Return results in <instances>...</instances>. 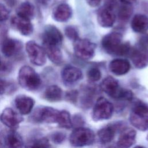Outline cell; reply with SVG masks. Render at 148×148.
<instances>
[{"instance_id":"6da1fadb","label":"cell","mask_w":148,"mask_h":148,"mask_svg":"<svg viewBox=\"0 0 148 148\" xmlns=\"http://www.w3.org/2000/svg\"><path fill=\"white\" fill-rule=\"evenodd\" d=\"M122 35L117 32H110L103 36L102 46L108 53L116 56H125L130 50L129 43H122Z\"/></svg>"},{"instance_id":"7a4b0ae2","label":"cell","mask_w":148,"mask_h":148,"mask_svg":"<svg viewBox=\"0 0 148 148\" xmlns=\"http://www.w3.org/2000/svg\"><path fill=\"white\" fill-rule=\"evenodd\" d=\"M17 79L20 86L28 91L37 90L42 84V79L39 74L28 65L20 69Z\"/></svg>"},{"instance_id":"3957f363","label":"cell","mask_w":148,"mask_h":148,"mask_svg":"<svg viewBox=\"0 0 148 148\" xmlns=\"http://www.w3.org/2000/svg\"><path fill=\"white\" fill-rule=\"evenodd\" d=\"M101 88L109 96L114 99L130 101L133 97L131 91L120 87L117 80L112 76H108L102 80Z\"/></svg>"},{"instance_id":"277c9868","label":"cell","mask_w":148,"mask_h":148,"mask_svg":"<svg viewBox=\"0 0 148 148\" xmlns=\"http://www.w3.org/2000/svg\"><path fill=\"white\" fill-rule=\"evenodd\" d=\"M130 121L138 130L146 131L148 129V106L140 102L136 103L130 112Z\"/></svg>"},{"instance_id":"5b68a950","label":"cell","mask_w":148,"mask_h":148,"mask_svg":"<svg viewBox=\"0 0 148 148\" xmlns=\"http://www.w3.org/2000/svg\"><path fill=\"white\" fill-rule=\"evenodd\" d=\"M95 139L94 132L87 128L79 127L74 130L69 136V142L73 146L82 147L90 145Z\"/></svg>"},{"instance_id":"8992f818","label":"cell","mask_w":148,"mask_h":148,"mask_svg":"<svg viewBox=\"0 0 148 148\" xmlns=\"http://www.w3.org/2000/svg\"><path fill=\"white\" fill-rule=\"evenodd\" d=\"M113 104L104 97H99L96 101L92 110L94 120H103L110 119L113 113Z\"/></svg>"},{"instance_id":"52a82bcc","label":"cell","mask_w":148,"mask_h":148,"mask_svg":"<svg viewBox=\"0 0 148 148\" xmlns=\"http://www.w3.org/2000/svg\"><path fill=\"white\" fill-rule=\"evenodd\" d=\"M96 45L86 39L79 38L74 41L73 50L75 55L80 59L88 60L91 59L95 53Z\"/></svg>"},{"instance_id":"ba28073f","label":"cell","mask_w":148,"mask_h":148,"mask_svg":"<svg viewBox=\"0 0 148 148\" xmlns=\"http://www.w3.org/2000/svg\"><path fill=\"white\" fill-rule=\"evenodd\" d=\"M25 50L30 62L36 66H42L46 62V54L43 48L34 40L26 43Z\"/></svg>"},{"instance_id":"9c48e42d","label":"cell","mask_w":148,"mask_h":148,"mask_svg":"<svg viewBox=\"0 0 148 148\" xmlns=\"http://www.w3.org/2000/svg\"><path fill=\"white\" fill-rule=\"evenodd\" d=\"M59 113V110L51 107H39L33 112L31 118L36 123H57Z\"/></svg>"},{"instance_id":"30bf717a","label":"cell","mask_w":148,"mask_h":148,"mask_svg":"<svg viewBox=\"0 0 148 148\" xmlns=\"http://www.w3.org/2000/svg\"><path fill=\"white\" fill-rule=\"evenodd\" d=\"M23 47V43L17 39L6 37H3L1 49L3 54L6 57H12L18 54Z\"/></svg>"},{"instance_id":"8fae6325","label":"cell","mask_w":148,"mask_h":148,"mask_svg":"<svg viewBox=\"0 0 148 148\" xmlns=\"http://www.w3.org/2000/svg\"><path fill=\"white\" fill-rule=\"evenodd\" d=\"M61 32L54 25H47L42 34L43 45L60 46L62 42Z\"/></svg>"},{"instance_id":"7c38bea8","label":"cell","mask_w":148,"mask_h":148,"mask_svg":"<svg viewBox=\"0 0 148 148\" xmlns=\"http://www.w3.org/2000/svg\"><path fill=\"white\" fill-rule=\"evenodd\" d=\"M1 122L12 130L17 128L23 121V117L10 108H5L0 116Z\"/></svg>"},{"instance_id":"4fadbf2b","label":"cell","mask_w":148,"mask_h":148,"mask_svg":"<svg viewBox=\"0 0 148 148\" xmlns=\"http://www.w3.org/2000/svg\"><path fill=\"white\" fill-rule=\"evenodd\" d=\"M131 58L137 68L142 69L148 65V49L138 45L131 51Z\"/></svg>"},{"instance_id":"5bb4252c","label":"cell","mask_w":148,"mask_h":148,"mask_svg":"<svg viewBox=\"0 0 148 148\" xmlns=\"http://www.w3.org/2000/svg\"><path fill=\"white\" fill-rule=\"evenodd\" d=\"M11 25L13 28L23 35L29 36L33 32L34 28L30 20L23 18L18 15L12 18Z\"/></svg>"},{"instance_id":"9a60e30c","label":"cell","mask_w":148,"mask_h":148,"mask_svg":"<svg viewBox=\"0 0 148 148\" xmlns=\"http://www.w3.org/2000/svg\"><path fill=\"white\" fill-rule=\"evenodd\" d=\"M116 14L114 10L106 7L101 8L97 13V21L102 27L109 28L113 26L116 20Z\"/></svg>"},{"instance_id":"2e32d148","label":"cell","mask_w":148,"mask_h":148,"mask_svg":"<svg viewBox=\"0 0 148 148\" xmlns=\"http://www.w3.org/2000/svg\"><path fill=\"white\" fill-rule=\"evenodd\" d=\"M14 105L21 114H28L31 112L35 105L34 99L25 95H18L14 99Z\"/></svg>"},{"instance_id":"e0dca14e","label":"cell","mask_w":148,"mask_h":148,"mask_svg":"<svg viewBox=\"0 0 148 148\" xmlns=\"http://www.w3.org/2000/svg\"><path fill=\"white\" fill-rule=\"evenodd\" d=\"M82 72L76 67L72 66H65L61 72V77L66 84H72L77 82L82 77Z\"/></svg>"},{"instance_id":"ac0fdd59","label":"cell","mask_w":148,"mask_h":148,"mask_svg":"<svg viewBox=\"0 0 148 148\" xmlns=\"http://www.w3.org/2000/svg\"><path fill=\"white\" fill-rule=\"evenodd\" d=\"M136 132L131 128H126L120 133L117 142V146L120 147H130L135 142Z\"/></svg>"},{"instance_id":"d6986e66","label":"cell","mask_w":148,"mask_h":148,"mask_svg":"<svg viewBox=\"0 0 148 148\" xmlns=\"http://www.w3.org/2000/svg\"><path fill=\"white\" fill-rule=\"evenodd\" d=\"M131 65L128 61L125 59L116 58L111 61L109 65V70L113 74L121 76L126 74L130 69Z\"/></svg>"},{"instance_id":"ffe728a7","label":"cell","mask_w":148,"mask_h":148,"mask_svg":"<svg viewBox=\"0 0 148 148\" xmlns=\"http://www.w3.org/2000/svg\"><path fill=\"white\" fill-rule=\"evenodd\" d=\"M72 16V9L66 3L58 5L53 10V17L58 22H65L68 20Z\"/></svg>"},{"instance_id":"44dd1931","label":"cell","mask_w":148,"mask_h":148,"mask_svg":"<svg viewBox=\"0 0 148 148\" xmlns=\"http://www.w3.org/2000/svg\"><path fill=\"white\" fill-rule=\"evenodd\" d=\"M132 30L138 33H143L148 30V17L142 14L135 15L131 21Z\"/></svg>"},{"instance_id":"7402d4cb","label":"cell","mask_w":148,"mask_h":148,"mask_svg":"<svg viewBox=\"0 0 148 148\" xmlns=\"http://www.w3.org/2000/svg\"><path fill=\"white\" fill-rule=\"evenodd\" d=\"M43 48L46 56L52 62L57 65L62 62V54L60 50V46L43 45Z\"/></svg>"},{"instance_id":"603a6c76","label":"cell","mask_w":148,"mask_h":148,"mask_svg":"<svg viewBox=\"0 0 148 148\" xmlns=\"http://www.w3.org/2000/svg\"><path fill=\"white\" fill-rule=\"evenodd\" d=\"M5 143L8 147H21L23 146L24 142L21 135L14 130H12L6 135Z\"/></svg>"},{"instance_id":"cb8c5ba5","label":"cell","mask_w":148,"mask_h":148,"mask_svg":"<svg viewBox=\"0 0 148 148\" xmlns=\"http://www.w3.org/2000/svg\"><path fill=\"white\" fill-rule=\"evenodd\" d=\"M44 98L48 101L54 102L60 101L62 97L61 88L56 85L49 86L44 92Z\"/></svg>"},{"instance_id":"d4e9b609","label":"cell","mask_w":148,"mask_h":148,"mask_svg":"<svg viewBox=\"0 0 148 148\" xmlns=\"http://www.w3.org/2000/svg\"><path fill=\"white\" fill-rule=\"evenodd\" d=\"M116 10L118 18L121 21L128 20L133 12V8L131 3L124 2L122 1Z\"/></svg>"},{"instance_id":"484cf974","label":"cell","mask_w":148,"mask_h":148,"mask_svg":"<svg viewBox=\"0 0 148 148\" xmlns=\"http://www.w3.org/2000/svg\"><path fill=\"white\" fill-rule=\"evenodd\" d=\"M16 12L17 15L31 20L34 15V7L28 2H23L18 6Z\"/></svg>"},{"instance_id":"4316f807","label":"cell","mask_w":148,"mask_h":148,"mask_svg":"<svg viewBox=\"0 0 148 148\" xmlns=\"http://www.w3.org/2000/svg\"><path fill=\"white\" fill-rule=\"evenodd\" d=\"M114 134L115 130L111 126H107L98 131V136L102 143H108L113 139Z\"/></svg>"},{"instance_id":"83f0119b","label":"cell","mask_w":148,"mask_h":148,"mask_svg":"<svg viewBox=\"0 0 148 148\" xmlns=\"http://www.w3.org/2000/svg\"><path fill=\"white\" fill-rule=\"evenodd\" d=\"M57 123L62 128H71L72 126V123L69 112L66 110L60 111Z\"/></svg>"},{"instance_id":"f1b7e54d","label":"cell","mask_w":148,"mask_h":148,"mask_svg":"<svg viewBox=\"0 0 148 148\" xmlns=\"http://www.w3.org/2000/svg\"><path fill=\"white\" fill-rule=\"evenodd\" d=\"M28 147H50L49 140L46 138H40L34 139L30 143Z\"/></svg>"},{"instance_id":"f546056e","label":"cell","mask_w":148,"mask_h":148,"mask_svg":"<svg viewBox=\"0 0 148 148\" xmlns=\"http://www.w3.org/2000/svg\"><path fill=\"white\" fill-rule=\"evenodd\" d=\"M88 79L91 82H97L101 77V73L99 69L97 68H90L87 73Z\"/></svg>"},{"instance_id":"4dcf8cb0","label":"cell","mask_w":148,"mask_h":148,"mask_svg":"<svg viewBox=\"0 0 148 148\" xmlns=\"http://www.w3.org/2000/svg\"><path fill=\"white\" fill-rule=\"evenodd\" d=\"M65 33L66 36L69 39L73 41H75L76 39L79 38L78 34L76 29L72 26H68L66 27L65 29Z\"/></svg>"},{"instance_id":"1f68e13d","label":"cell","mask_w":148,"mask_h":148,"mask_svg":"<svg viewBox=\"0 0 148 148\" xmlns=\"http://www.w3.org/2000/svg\"><path fill=\"white\" fill-rule=\"evenodd\" d=\"M51 139L55 143H61L65 139V134L61 132H55L51 135Z\"/></svg>"},{"instance_id":"d6a6232c","label":"cell","mask_w":148,"mask_h":148,"mask_svg":"<svg viewBox=\"0 0 148 148\" xmlns=\"http://www.w3.org/2000/svg\"><path fill=\"white\" fill-rule=\"evenodd\" d=\"M9 16V12L2 3H0V22L7 20Z\"/></svg>"},{"instance_id":"836d02e7","label":"cell","mask_w":148,"mask_h":148,"mask_svg":"<svg viewBox=\"0 0 148 148\" xmlns=\"http://www.w3.org/2000/svg\"><path fill=\"white\" fill-rule=\"evenodd\" d=\"M9 83L5 80L0 79V95L3 94L5 92L6 90L8 88Z\"/></svg>"},{"instance_id":"e575fe53","label":"cell","mask_w":148,"mask_h":148,"mask_svg":"<svg viewBox=\"0 0 148 148\" xmlns=\"http://www.w3.org/2000/svg\"><path fill=\"white\" fill-rule=\"evenodd\" d=\"M87 3L91 7H97L101 3V0H86Z\"/></svg>"},{"instance_id":"d590c367","label":"cell","mask_w":148,"mask_h":148,"mask_svg":"<svg viewBox=\"0 0 148 148\" xmlns=\"http://www.w3.org/2000/svg\"><path fill=\"white\" fill-rule=\"evenodd\" d=\"M139 45L148 47V35H146L142 36V38H140Z\"/></svg>"},{"instance_id":"8d00e7d4","label":"cell","mask_w":148,"mask_h":148,"mask_svg":"<svg viewBox=\"0 0 148 148\" xmlns=\"http://www.w3.org/2000/svg\"><path fill=\"white\" fill-rule=\"evenodd\" d=\"M7 69V65L5 63L3 62L0 57V71H5Z\"/></svg>"},{"instance_id":"74e56055","label":"cell","mask_w":148,"mask_h":148,"mask_svg":"<svg viewBox=\"0 0 148 148\" xmlns=\"http://www.w3.org/2000/svg\"><path fill=\"white\" fill-rule=\"evenodd\" d=\"M123 2H127V3H132L133 2H134L135 1H136V0H121Z\"/></svg>"},{"instance_id":"f35d334b","label":"cell","mask_w":148,"mask_h":148,"mask_svg":"<svg viewBox=\"0 0 148 148\" xmlns=\"http://www.w3.org/2000/svg\"><path fill=\"white\" fill-rule=\"evenodd\" d=\"M2 146V143H1V142H0V147H1Z\"/></svg>"},{"instance_id":"ab89813d","label":"cell","mask_w":148,"mask_h":148,"mask_svg":"<svg viewBox=\"0 0 148 148\" xmlns=\"http://www.w3.org/2000/svg\"><path fill=\"white\" fill-rule=\"evenodd\" d=\"M147 140H148V136H147Z\"/></svg>"}]
</instances>
